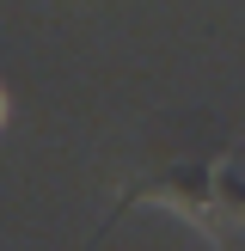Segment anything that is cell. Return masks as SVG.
Instances as JSON below:
<instances>
[{
  "instance_id": "cell-1",
  "label": "cell",
  "mask_w": 245,
  "mask_h": 251,
  "mask_svg": "<svg viewBox=\"0 0 245 251\" xmlns=\"http://www.w3.org/2000/svg\"><path fill=\"white\" fill-rule=\"evenodd\" d=\"M135 202H172L178 215L202 221L208 233H227V227H245V141L227 147L220 159H208V166L196 172H172V178H147L141 190L122 196V208Z\"/></svg>"
},
{
  "instance_id": "cell-2",
  "label": "cell",
  "mask_w": 245,
  "mask_h": 251,
  "mask_svg": "<svg viewBox=\"0 0 245 251\" xmlns=\"http://www.w3.org/2000/svg\"><path fill=\"white\" fill-rule=\"evenodd\" d=\"M0 123H6V92H0Z\"/></svg>"
}]
</instances>
